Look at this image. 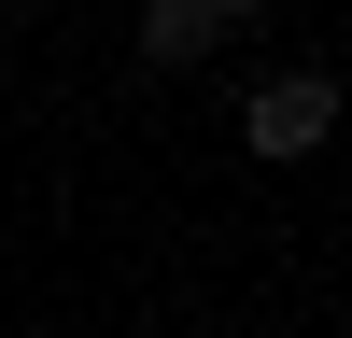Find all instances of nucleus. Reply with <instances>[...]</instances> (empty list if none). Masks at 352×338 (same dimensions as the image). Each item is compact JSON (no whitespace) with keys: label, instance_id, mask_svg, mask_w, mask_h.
<instances>
[{"label":"nucleus","instance_id":"obj_1","mask_svg":"<svg viewBox=\"0 0 352 338\" xmlns=\"http://www.w3.org/2000/svg\"><path fill=\"white\" fill-rule=\"evenodd\" d=\"M254 155H324V127H338V84L324 71H282V84H254Z\"/></svg>","mask_w":352,"mask_h":338},{"label":"nucleus","instance_id":"obj_2","mask_svg":"<svg viewBox=\"0 0 352 338\" xmlns=\"http://www.w3.org/2000/svg\"><path fill=\"white\" fill-rule=\"evenodd\" d=\"M254 0H155V14H141V56H169V71H184V56H212V28H240Z\"/></svg>","mask_w":352,"mask_h":338}]
</instances>
